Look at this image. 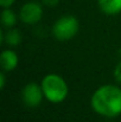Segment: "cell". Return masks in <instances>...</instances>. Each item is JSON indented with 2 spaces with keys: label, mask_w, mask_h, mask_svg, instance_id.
<instances>
[{
  "label": "cell",
  "mask_w": 121,
  "mask_h": 122,
  "mask_svg": "<svg viewBox=\"0 0 121 122\" xmlns=\"http://www.w3.org/2000/svg\"><path fill=\"white\" fill-rule=\"evenodd\" d=\"M95 113L105 117H115L121 114V89L113 84H106L95 90L90 98Z\"/></svg>",
  "instance_id": "obj_1"
},
{
  "label": "cell",
  "mask_w": 121,
  "mask_h": 122,
  "mask_svg": "<svg viewBox=\"0 0 121 122\" xmlns=\"http://www.w3.org/2000/svg\"><path fill=\"white\" fill-rule=\"evenodd\" d=\"M40 86L43 89L44 96L51 103L63 102L67 98L68 92H69V88H68L67 82L56 74L46 75L43 78Z\"/></svg>",
  "instance_id": "obj_2"
},
{
  "label": "cell",
  "mask_w": 121,
  "mask_h": 122,
  "mask_svg": "<svg viewBox=\"0 0 121 122\" xmlns=\"http://www.w3.org/2000/svg\"><path fill=\"white\" fill-rule=\"evenodd\" d=\"M79 27V20L74 15H64L53 24L52 33L59 41H68L77 35Z\"/></svg>",
  "instance_id": "obj_3"
},
{
  "label": "cell",
  "mask_w": 121,
  "mask_h": 122,
  "mask_svg": "<svg viewBox=\"0 0 121 122\" xmlns=\"http://www.w3.org/2000/svg\"><path fill=\"white\" fill-rule=\"evenodd\" d=\"M19 17L23 23L33 25L39 23L42 17H43V8L38 2L36 1H29L24 4L20 8Z\"/></svg>",
  "instance_id": "obj_4"
},
{
  "label": "cell",
  "mask_w": 121,
  "mask_h": 122,
  "mask_svg": "<svg viewBox=\"0 0 121 122\" xmlns=\"http://www.w3.org/2000/svg\"><path fill=\"white\" fill-rule=\"evenodd\" d=\"M44 92L42 86H39L37 83H27L23 91H21V97H23V102L25 103V106L27 107H37L42 103Z\"/></svg>",
  "instance_id": "obj_5"
},
{
  "label": "cell",
  "mask_w": 121,
  "mask_h": 122,
  "mask_svg": "<svg viewBox=\"0 0 121 122\" xmlns=\"http://www.w3.org/2000/svg\"><path fill=\"white\" fill-rule=\"evenodd\" d=\"M0 61H1V66L5 71H12L17 68L19 57L13 50H4Z\"/></svg>",
  "instance_id": "obj_6"
},
{
  "label": "cell",
  "mask_w": 121,
  "mask_h": 122,
  "mask_svg": "<svg viewBox=\"0 0 121 122\" xmlns=\"http://www.w3.org/2000/svg\"><path fill=\"white\" fill-rule=\"evenodd\" d=\"M100 10L108 15H114L121 12V0H97Z\"/></svg>",
  "instance_id": "obj_7"
},
{
  "label": "cell",
  "mask_w": 121,
  "mask_h": 122,
  "mask_svg": "<svg viewBox=\"0 0 121 122\" xmlns=\"http://www.w3.org/2000/svg\"><path fill=\"white\" fill-rule=\"evenodd\" d=\"M0 39L5 41L6 45H8V46H17L21 41V33L17 29H8V31L5 35L1 33Z\"/></svg>",
  "instance_id": "obj_8"
},
{
  "label": "cell",
  "mask_w": 121,
  "mask_h": 122,
  "mask_svg": "<svg viewBox=\"0 0 121 122\" xmlns=\"http://www.w3.org/2000/svg\"><path fill=\"white\" fill-rule=\"evenodd\" d=\"M1 23H2L4 27H6V29H12L17 24V15L12 10H10V7L2 10V12H1Z\"/></svg>",
  "instance_id": "obj_9"
},
{
  "label": "cell",
  "mask_w": 121,
  "mask_h": 122,
  "mask_svg": "<svg viewBox=\"0 0 121 122\" xmlns=\"http://www.w3.org/2000/svg\"><path fill=\"white\" fill-rule=\"evenodd\" d=\"M114 78L116 80V82L121 83V62L114 69Z\"/></svg>",
  "instance_id": "obj_10"
},
{
  "label": "cell",
  "mask_w": 121,
  "mask_h": 122,
  "mask_svg": "<svg viewBox=\"0 0 121 122\" xmlns=\"http://www.w3.org/2000/svg\"><path fill=\"white\" fill-rule=\"evenodd\" d=\"M14 1H16V0H0V5H1L4 8H7V7L12 6Z\"/></svg>",
  "instance_id": "obj_11"
},
{
  "label": "cell",
  "mask_w": 121,
  "mask_h": 122,
  "mask_svg": "<svg viewBox=\"0 0 121 122\" xmlns=\"http://www.w3.org/2000/svg\"><path fill=\"white\" fill-rule=\"evenodd\" d=\"M45 5H47V6H50V7H53V6H56L58 2H59V0H42Z\"/></svg>",
  "instance_id": "obj_12"
},
{
  "label": "cell",
  "mask_w": 121,
  "mask_h": 122,
  "mask_svg": "<svg viewBox=\"0 0 121 122\" xmlns=\"http://www.w3.org/2000/svg\"><path fill=\"white\" fill-rule=\"evenodd\" d=\"M5 83H6V78H5V74L1 72L0 74V88L4 89L5 88Z\"/></svg>",
  "instance_id": "obj_13"
}]
</instances>
